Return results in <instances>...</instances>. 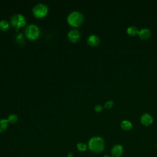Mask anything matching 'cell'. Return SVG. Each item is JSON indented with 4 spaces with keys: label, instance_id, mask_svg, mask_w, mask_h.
<instances>
[{
    "label": "cell",
    "instance_id": "6da1fadb",
    "mask_svg": "<svg viewBox=\"0 0 157 157\" xmlns=\"http://www.w3.org/2000/svg\"><path fill=\"white\" fill-rule=\"evenodd\" d=\"M88 148L93 153H101L104 149V141L99 136L93 137L88 141Z\"/></svg>",
    "mask_w": 157,
    "mask_h": 157
},
{
    "label": "cell",
    "instance_id": "7a4b0ae2",
    "mask_svg": "<svg viewBox=\"0 0 157 157\" xmlns=\"http://www.w3.org/2000/svg\"><path fill=\"white\" fill-rule=\"evenodd\" d=\"M84 20L82 13L78 11H74L70 13L67 18L68 24L73 27H79Z\"/></svg>",
    "mask_w": 157,
    "mask_h": 157
},
{
    "label": "cell",
    "instance_id": "3957f363",
    "mask_svg": "<svg viewBox=\"0 0 157 157\" xmlns=\"http://www.w3.org/2000/svg\"><path fill=\"white\" fill-rule=\"evenodd\" d=\"M40 29L39 28L34 24H30L27 26L25 29V34L26 37L32 40H34L40 36Z\"/></svg>",
    "mask_w": 157,
    "mask_h": 157
},
{
    "label": "cell",
    "instance_id": "277c9868",
    "mask_svg": "<svg viewBox=\"0 0 157 157\" xmlns=\"http://www.w3.org/2000/svg\"><path fill=\"white\" fill-rule=\"evenodd\" d=\"M10 23L13 28L16 29H18L20 28L25 26L26 21L25 17L23 15L20 13H16L13 14L11 17Z\"/></svg>",
    "mask_w": 157,
    "mask_h": 157
},
{
    "label": "cell",
    "instance_id": "5b68a950",
    "mask_svg": "<svg viewBox=\"0 0 157 157\" xmlns=\"http://www.w3.org/2000/svg\"><path fill=\"white\" fill-rule=\"evenodd\" d=\"M48 7L42 3H39L34 6L33 8V13L36 18H43L48 13Z\"/></svg>",
    "mask_w": 157,
    "mask_h": 157
},
{
    "label": "cell",
    "instance_id": "8992f818",
    "mask_svg": "<svg viewBox=\"0 0 157 157\" xmlns=\"http://www.w3.org/2000/svg\"><path fill=\"white\" fill-rule=\"evenodd\" d=\"M67 37L70 42L72 43L77 42L80 38V32L76 29H73L68 33Z\"/></svg>",
    "mask_w": 157,
    "mask_h": 157
},
{
    "label": "cell",
    "instance_id": "52a82bcc",
    "mask_svg": "<svg viewBox=\"0 0 157 157\" xmlns=\"http://www.w3.org/2000/svg\"><path fill=\"white\" fill-rule=\"evenodd\" d=\"M123 153V147L120 144L115 145L111 150V157H121Z\"/></svg>",
    "mask_w": 157,
    "mask_h": 157
},
{
    "label": "cell",
    "instance_id": "ba28073f",
    "mask_svg": "<svg viewBox=\"0 0 157 157\" xmlns=\"http://www.w3.org/2000/svg\"><path fill=\"white\" fill-rule=\"evenodd\" d=\"M100 42V39L99 37L95 34H91L89 36L87 39V43L91 47H96L99 45Z\"/></svg>",
    "mask_w": 157,
    "mask_h": 157
},
{
    "label": "cell",
    "instance_id": "9c48e42d",
    "mask_svg": "<svg viewBox=\"0 0 157 157\" xmlns=\"http://www.w3.org/2000/svg\"><path fill=\"white\" fill-rule=\"evenodd\" d=\"M140 121L144 126H149L153 123V118L150 114L144 113L140 118Z\"/></svg>",
    "mask_w": 157,
    "mask_h": 157
},
{
    "label": "cell",
    "instance_id": "30bf717a",
    "mask_svg": "<svg viewBox=\"0 0 157 157\" xmlns=\"http://www.w3.org/2000/svg\"><path fill=\"white\" fill-rule=\"evenodd\" d=\"M139 37L142 40H147L151 36V31L147 28H143L139 31Z\"/></svg>",
    "mask_w": 157,
    "mask_h": 157
},
{
    "label": "cell",
    "instance_id": "8fae6325",
    "mask_svg": "<svg viewBox=\"0 0 157 157\" xmlns=\"http://www.w3.org/2000/svg\"><path fill=\"white\" fill-rule=\"evenodd\" d=\"M121 128L124 131H129L132 128V124L128 120H123L121 123Z\"/></svg>",
    "mask_w": 157,
    "mask_h": 157
},
{
    "label": "cell",
    "instance_id": "7c38bea8",
    "mask_svg": "<svg viewBox=\"0 0 157 157\" xmlns=\"http://www.w3.org/2000/svg\"><path fill=\"white\" fill-rule=\"evenodd\" d=\"M10 28V25L6 20H1L0 21V30L2 31H6Z\"/></svg>",
    "mask_w": 157,
    "mask_h": 157
},
{
    "label": "cell",
    "instance_id": "4fadbf2b",
    "mask_svg": "<svg viewBox=\"0 0 157 157\" xmlns=\"http://www.w3.org/2000/svg\"><path fill=\"white\" fill-rule=\"evenodd\" d=\"M9 124V121L7 119L2 118L0 119V133L4 132L7 128Z\"/></svg>",
    "mask_w": 157,
    "mask_h": 157
},
{
    "label": "cell",
    "instance_id": "5bb4252c",
    "mask_svg": "<svg viewBox=\"0 0 157 157\" xmlns=\"http://www.w3.org/2000/svg\"><path fill=\"white\" fill-rule=\"evenodd\" d=\"M139 30L137 29V27L134 26H129V28H128L127 29V33L129 35L132 36H136L137 34H139Z\"/></svg>",
    "mask_w": 157,
    "mask_h": 157
},
{
    "label": "cell",
    "instance_id": "9a60e30c",
    "mask_svg": "<svg viewBox=\"0 0 157 157\" xmlns=\"http://www.w3.org/2000/svg\"><path fill=\"white\" fill-rule=\"evenodd\" d=\"M15 40L17 43H18L20 45H23L25 44V39L23 37V34L18 33L15 36Z\"/></svg>",
    "mask_w": 157,
    "mask_h": 157
},
{
    "label": "cell",
    "instance_id": "2e32d148",
    "mask_svg": "<svg viewBox=\"0 0 157 157\" xmlns=\"http://www.w3.org/2000/svg\"><path fill=\"white\" fill-rule=\"evenodd\" d=\"M7 120L9 123L15 124L18 121V116L15 114H10L7 117Z\"/></svg>",
    "mask_w": 157,
    "mask_h": 157
},
{
    "label": "cell",
    "instance_id": "e0dca14e",
    "mask_svg": "<svg viewBox=\"0 0 157 157\" xmlns=\"http://www.w3.org/2000/svg\"><path fill=\"white\" fill-rule=\"evenodd\" d=\"M87 148H88V145L83 142H79L77 145V150L81 152H83V151H86Z\"/></svg>",
    "mask_w": 157,
    "mask_h": 157
},
{
    "label": "cell",
    "instance_id": "ac0fdd59",
    "mask_svg": "<svg viewBox=\"0 0 157 157\" xmlns=\"http://www.w3.org/2000/svg\"><path fill=\"white\" fill-rule=\"evenodd\" d=\"M113 105V102L112 101H107L105 104H104V107L106 108V109H110L112 107Z\"/></svg>",
    "mask_w": 157,
    "mask_h": 157
},
{
    "label": "cell",
    "instance_id": "d6986e66",
    "mask_svg": "<svg viewBox=\"0 0 157 157\" xmlns=\"http://www.w3.org/2000/svg\"><path fill=\"white\" fill-rule=\"evenodd\" d=\"M102 109H103L102 106H101V105H96L95 107H94V110H95L96 112H100L102 111Z\"/></svg>",
    "mask_w": 157,
    "mask_h": 157
},
{
    "label": "cell",
    "instance_id": "ffe728a7",
    "mask_svg": "<svg viewBox=\"0 0 157 157\" xmlns=\"http://www.w3.org/2000/svg\"><path fill=\"white\" fill-rule=\"evenodd\" d=\"M66 157H73V154L72 153H69L67 154Z\"/></svg>",
    "mask_w": 157,
    "mask_h": 157
},
{
    "label": "cell",
    "instance_id": "44dd1931",
    "mask_svg": "<svg viewBox=\"0 0 157 157\" xmlns=\"http://www.w3.org/2000/svg\"><path fill=\"white\" fill-rule=\"evenodd\" d=\"M103 157H111V156H109V155H104Z\"/></svg>",
    "mask_w": 157,
    "mask_h": 157
}]
</instances>
